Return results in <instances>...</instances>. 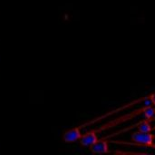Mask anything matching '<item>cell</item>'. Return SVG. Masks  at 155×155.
<instances>
[{
	"label": "cell",
	"instance_id": "1",
	"mask_svg": "<svg viewBox=\"0 0 155 155\" xmlns=\"http://www.w3.org/2000/svg\"><path fill=\"white\" fill-rule=\"evenodd\" d=\"M146 107H147V106H143V107H142V108H139V109L134 110V112H131V113H129V114H124V115H123V116H121V117H119V118H116V119H114V121L109 122V123H107L106 124H104V125L101 126L100 128L96 129V131H97V133H100V132H102V131H104V130L109 129V128L115 127V125H118V124H123V123H125V122H127V121H129V120H132V119H134L135 116H137V115H139V114H143V112H144V110H145Z\"/></svg>",
	"mask_w": 155,
	"mask_h": 155
},
{
	"label": "cell",
	"instance_id": "2",
	"mask_svg": "<svg viewBox=\"0 0 155 155\" xmlns=\"http://www.w3.org/2000/svg\"><path fill=\"white\" fill-rule=\"evenodd\" d=\"M154 134L151 133H142V132H135L132 135V141L134 144L141 145L144 147H151L153 148L154 144Z\"/></svg>",
	"mask_w": 155,
	"mask_h": 155
},
{
	"label": "cell",
	"instance_id": "3",
	"mask_svg": "<svg viewBox=\"0 0 155 155\" xmlns=\"http://www.w3.org/2000/svg\"><path fill=\"white\" fill-rule=\"evenodd\" d=\"M82 135H83L82 129L80 126H77V127H74V128L65 131L63 134V140L64 143H74L78 142Z\"/></svg>",
	"mask_w": 155,
	"mask_h": 155
},
{
	"label": "cell",
	"instance_id": "4",
	"mask_svg": "<svg viewBox=\"0 0 155 155\" xmlns=\"http://www.w3.org/2000/svg\"><path fill=\"white\" fill-rule=\"evenodd\" d=\"M97 134L98 133L96 130H92L85 134H83V135L81 136L79 140L80 144L84 147H90L91 145H93L95 142L99 140Z\"/></svg>",
	"mask_w": 155,
	"mask_h": 155
},
{
	"label": "cell",
	"instance_id": "5",
	"mask_svg": "<svg viewBox=\"0 0 155 155\" xmlns=\"http://www.w3.org/2000/svg\"><path fill=\"white\" fill-rule=\"evenodd\" d=\"M89 149L93 153H96V154H102V153H110L109 144H108V142L106 141V139L98 140L93 145H91L89 147Z\"/></svg>",
	"mask_w": 155,
	"mask_h": 155
},
{
	"label": "cell",
	"instance_id": "6",
	"mask_svg": "<svg viewBox=\"0 0 155 155\" xmlns=\"http://www.w3.org/2000/svg\"><path fill=\"white\" fill-rule=\"evenodd\" d=\"M137 126H138L139 132H142V133H152V131L153 130V127L152 126L149 120L147 119H144L143 121L137 124Z\"/></svg>",
	"mask_w": 155,
	"mask_h": 155
},
{
	"label": "cell",
	"instance_id": "7",
	"mask_svg": "<svg viewBox=\"0 0 155 155\" xmlns=\"http://www.w3.org/2000/svg\"><path fill=\"white\" fill-rule=\"evenodd\" d=\"M146 98L150 102V104H151L152 106H155V93L151 94L150 95H147Z\"/></svg>",
	"mask_w": 155,
	"mask_h": 155
},
{
	"label": "cell",
	"instance_id": "8",
	"mask_svg": "<svg viewBox=\"0 0 155 155\" xmlns=\"http://www.w3.org/2000/svg\"><path fill=\"white\" fill-rule=\"evenodd\" d=\"M153 130H154V131H155V127H154V128H153ZM154 137H155V134H154Z\"/></svg>",
	"mask_w": 155,
	"mask_h": 155
},
{
	"label": "cell",
	"instance_id": "9",
	"mask_svg": "<svg viewBox=\"0 0 155 155\" xmlns=\"http://www.w3.org/2000/svg\"><path fill=\"white\" fill-rule=\"evenodd\" d=\"M154 112H155V106H154Z\"/></svg>",
	"mask_w": 155,
	"mask_h": 155
}]
</instances>
